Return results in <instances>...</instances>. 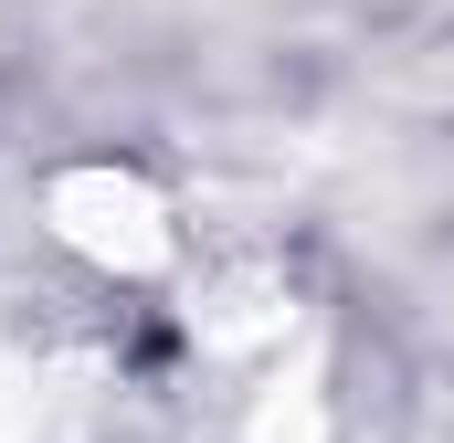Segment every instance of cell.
I'll return each instance as SVG.
<instances>
[{
	"mask_svg": "<svg viewBox=\"0 0 454 443\" xmlns=\"http://www.w3.org/2000/svg\"><path fill=\"white\" fill-rule=\"evenodd\" d=\"M243 443H328V391H317V369H307V359H296V369H275V380L254 391Z\"/></svg>",
	"mask_w": 454,
	"mask_h": 443,
	"instance_id": "obj_2",
	"label": "cell"
},
{
	"mask_svg": "<svg viewBox=\"0 0 454 443\" xmlns=\"http://www.w3.org/2000/svg\"><path fill=\"white\" fill-rule=\"evenodd\" d=\"M43 222H53V243H74V253L106 264V275H159L169 243H180L159 180L127 169V159H74V169H53V180H43Z\"/></svg>",
	"mask_w": 454,
	"mask_h": 443,
	"instance_id": "obj_1",
	"label": "cell"
},
{
	"mask_svg": "<svg viewBox=\"0 0 454 443\" xmlns=\"http://www.w3.org/2000/svg\"><path fill=\"white\" fill-rule=\"evenodd\" d=\"M53 391H64L53 369H32V359H0V443H43V433H53V412H64Z\"/></svg>",
	"mask_w": 454,
	"mask_h": 443,
	"instance_id": "obj_3",
	"label": "cell"
}]
</instances>
